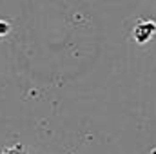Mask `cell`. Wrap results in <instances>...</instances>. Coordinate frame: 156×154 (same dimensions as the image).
Wrapping results in <instances>:
<instances>
[{"instance_id": "7a4b0ae2", "label": "cell", "mask_w": 156, "mask_h": 154, "mask_svg": "<svg viewBox=\"0 0 156 154\" xmlns=\"http://www.w3.org/2000/svg\"><path fill=\"white\" fill-rule=\"evenodd\" d=\"M2 154H27V151H26V147H24V145L16 143V145H11V147L4 149Z\"/></svg>"}, {"instance_id": "3957f363", "label": "cell", "mask_w": 156, "mask_h": 154, "mask_svg": "<svg viewBox=\"0 0 156 154\" xmlns=\"http://www.w3.org/2000/svg\"><path fill=\"white\" fill-rule=\"evenodd\" d=\"M11 33V24L5 22V20H0V38L2 37H7Z\"/></svg>"}, {"instance_id": "6da1fadb", "label": "cell", "mask_w": 156, "mask_h": 154, "mask_svg": "<svg viewBox=\"0 0 156 154\" xmlns=\"http://www.w3.org/2000/svg\"><path fill=\"white\" fill-rule=\"evenodd\" d=\"M156 37V22L154 20H138L133 27V40L138 45H145Z\"/></svg>"}]
</instances>
